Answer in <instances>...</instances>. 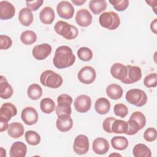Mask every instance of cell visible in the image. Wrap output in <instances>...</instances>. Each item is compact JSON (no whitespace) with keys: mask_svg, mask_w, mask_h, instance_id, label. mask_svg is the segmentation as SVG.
<instances>
[{"mask_svg":"<svg viewBox=\"0 0 157 157\" xmlns=\"http://www.w3.org/2000/svg\"><path fill=\"white\" fill-rule=\"evenodd\" d=\"M17 114L16 107L10 102H6L1 105L0 109V117L9 121L11 118Z\"/></svg>","mask_w":157,"mask_h":157,"instance_id":"d6986e66","label":"cell"},{"mask_svg":"<svg viewBox=\"0 0 157 157\" xmlns=\"http://www.w3.org/2000/svg\"><path fill=\"white\" fill-rule=\"evenodd\" d=\"M147 4H149V6H150L151 7H153V5H152V1H145ZM153 2H154L155 3V6H156V1H153Z\"/></svg>","mask_w":157,"mask_h":157,"instance_id":"7dc6e473","label":"cell"},{"mask_svg":"<svg viewBox=\"0 0 157 157\" xmlns=\"http://www.w3.org/2000/svg\"><path fill=\"white\" fill-rule=\"evenodd\" d=\"M12 45V40L10 37L6 35H0V49L7 50Z\"/></svg>","mask_w":157,"mask_h":157,"instance_id":"60d3db41","label":"cell"},{"mask_svg":"<svg viewBox=\"0 0 157 157\" xmlns=\"http://www.w3.org/2000/svg\"><path fill=\"white\" fill-rule=\"evenodd\" d=\"M93 17L91 13L86 9L77 11L75 15L76 23L81 27H87L92 23Z\"/></svg>","mask_w":157,"mask_h":157,"instance_id":"5bb4252c","label":"cell"},{"mask_svg":"<svg viewBox=\"0 0 157 157\" xmlns=\"http://www.w3.org/2000/svg\"><path fill=\"white\" fill-rule=\"evenodd\" d=\"M55 14L53 9L50 7H45L39 13V18L42 23L45 25L52 24L55 19Z\"/></svg>","mask_w":157,"mask_h":157,"instance_id":"603a6c76","label":"cell"},{"mask_svg":"<svg viewBox=\"0 0 157 157\" xmlns=\"http://www.w3.org/2000/svg\"><path fill=\"white\" fill-rule=\"evenodd\" d=\"M106 93L108 97L113 100H117L121 98L123 93V88L118 84L112 83L106 88Z\"/></svg>","mask_w":157,"mask_h":157,"instance_id":"484cf974","label":"cell"},{"mask_svg":"<svg viewBox=\"0 0 157 157\" xmlns=\"http://www.w3.org/2000/svg\"><path fill=\"white\" fill-rule=\"evenodd\" d=\"M58 15L64 19H71L74 13V8L72 4L67 1H60L56 6Z\"/></svg>","mask_w":157,"mask_h":157,"instance_id":"9c48e42d","label":"cell"},{"mask_svg":"<svg viewBox=\"0 0 157 157\" xmlns=\"http://www.w3.org/2000/svg\"><path fill=\"white\" fill-rule=\"evenodd\" d=\"M75 56L71 47L67 45L58 47L55 53L53 59V65L58 69H64L74 64Z\"/></svg>","mask_w":157,"mask_h":157,"instance_id":"6da1fadb","label":"cell"},{"mask_svg":"<svg viewBox=\"0 0 157 157\" xmlns=\"http://www.w3.org/2000/svg\"><path fill=\"white\" fill-rule=\"evenodd\" d=\"M156 18H155L153 21H151L150 25V29L152 32L155 34L157 33V23H156Z\"/></svg>","mask_w":157,"mask_h":157,"instance_id":"f6af8a7d","label":"cell"},{"mask_svg":"<svg viewBox=\"0 0 157 157\" xmlns=\"http://www.w3.org/2000/svg\"><path fill=\"white\" fill-rule=\"evenodd\" d=\"M15 13V7L7 1L0 2V18L1 20H9L12 18Z\"/></svg>","mask_w":157,"mask_h":157,"instance_id":"9a60e30c","label":"cell"},{"mask_svg":"<svg viewBox=\"0 0 157 157\" xmlns=\"http://www.w3.org/2000/svg\"><path fill=\"white\" fill-rule=\"evenodd\" d=\"M25 137L26 142L31 145H37L40 142V136L36 131L29 130L25 132Z\"/></svg>","mask_w":157,"mask_h":157,"instance_id":"836d02e7","label":"cell"},{"mask_svg":"<svg viewBox=\"0 0 157 157\" xmlns=\"http://www.w3.org/2000/svg\"><path fill=\"white\" fill-rule=\"evenodd\" d=\"M40 81L44 86L51 88L60 87L63 82L62 77L52 70L44 71L40 75Z\"/></svg>","mask_w":157,"mask_h":157,"instance_id":"3957f363","label":"cell"},{"mask_svg":"<svg viewBox=\"0 0 157 157\" xmlns=\"http://www.w3.org/2000/svg\"><path fill=\"white\" fill-rule=\"evenodd\" d=\"M125 98L129 104L137 107H142L147 102V96L145 92L137 88L128 90L126 94Z\"/></svg>","mask_w":157,"mask_h":157,"instance_id":"5b68a950","label":"cell"},{"mask_svg":"<svg viewBox=\"0 0 157 157\" xmlns=\"http://www.w3.org/2000/svg\"><path fill=\"white\" fill-rule=\"evenodd\" d=\"M20 40L25 45H31L36 41L37 35L33 31L26 30L21 33Z\"/></svg>","mask_w":157,"mask_h":157,"instance_id":"d6a6232c","label":"cell"},{"mask_svg":"<svg viewBox=\"0 0 157 157\" xmlns=\"http://www.w3.org/2000/svg\"><path fill=\"white\" fill-rule=\"evenodd\" d=\"M21 118L26 124L31 126L37 122L39 115L37 110L34 108L26 107L23 109L21 113Z\"/></svg>","mask_w":157,"mask_h":157,"instance_id":"4fadbf2b","label":"cell"},{"mask_svg":"<svg viewBox=\"0 0 157 157\" xmlns=\"http://www.w3.org/2000/svg\"><path fill=\"white\" fill-rule=\"evenodd\" d=\"M13 93L12 86L8 83L6 78L3 75L0 77V96L2 99H7L10 98Z\"/></svg>","mask_w":157,"mask_h":157,"instance_id":"44dd1931","label":"cell"},{"mask_svg":"<svg viewBox=\"0 0 157 157\" xmlns=\"http://www.w3.org/2000/svg\"><path fill=\"white\" fill-rule=\"evenodd\" d=\"M23 125L18 122H13L10 123L7 129V133L10 137L13 139H17L21 137L24 134Z\"/></svg>","mask_w":157,"mask_h":157,"instance_id":"cb8c5ba5","label":"cell"},{"mask_svg":"<svg viewBox=\"0 0 157 157\" xmlns=\"http://www.w3.org/2000/svg\"><path fill=\"white\" fill-rule=\"evenodd\" d=\"M110 74L113 77L120 80L122 82L126 77L127 67L123 64L115 63L110 67Z\"/></svg>","mask_w":157,"mask_h":157,"instance_id":"ac0fdd59","label":"cell"},{"mask_svg":"<svg viewBox=\"0 0 157 157\" xmlns=\"http://www.w3.org/2000/svg\"><path fill=\"white\" fill-rule=\"evenodd\" d=\"M96 72L95 69L89 66L82 67L78 72L77 77L78 80L82 83L88 85L92 83L96 79Z\"/></svg>","mask_w":157,"mask_h":157,"instance_id":"52a82bcc","label":"cell"},{"mask_svg":"<svg viewBox=\"0 0 157 157\" xmlns=\"http://www.w3.org/2000/svg\"><path fill=\"white\" fill-rule=\"evenodd\" d=\"M115 119H116L115 118L110 117L106 118L103 121V123H102V128H103V129H104L105 132H108V133H112L111 129H110L111 124H112V122H113Z\"/></svg>","mask_w":157,"mask_h":157,"instance_id":"7bdbcfd3","label":"cell"},{"mask_svg":"<svg viewBox=\"0 0 157 157\" xmlns=\"http://www.w3.org/2000/svg\"><path fill=\"white\" fill-rule=\"evenodd\" d=\"M113 112L116 116L124 118L128 113V109L124 104L118 103L114 105Z\"/></svg>","mask_w":157,"mask_h":157,"instance_id":"d590c367","label":"cell"},{"mask_svg":"<svg viewBox=\"0 0 157 157\" xmlns=\"http://www.w3.org/2000/svg\"><path fill=\"white\" fill-rule=\"evenodd\" d=\"M71 2L76 6H82L86 2V0H72Z\"/></svg>","mask_w":157,"mask_h":157,"instance_id":"bcb514c9","label":"cell"},{"mask_svg":"<svg viewBox=\"0 0 157 157\" xmlns=\"http://www.w3.org/2000/svg\"><path fill=\"white\" fill-rule=\"evenodd\" d=\"M9 123L8 121H7L6 119L0 117V131L3 132L8 129L9 128Z\"/></svg>","mask_w":157,"mask_h":157,"instance_id":"ee69618b","label":"cell"},{"mask_svg":"<svg viewBox=\"0 0 157 157\" xmlns=\"http://www.w3.org/2000/svg\"><path fill=\"white\" fill-rule=\"evenodd\" d=\"M77 56L83 61H89L93 58V52L89 48L82 47L77 50Z\"/></svg>","mask_w":157,"mask_h":157,"instance_id":"e575fe53","label":"cell"},{"mask_svg":"<svg viewBox=\"0 0 157 157\" xmlns=\"http://www.w3.org/2000/svg\"><path fill=\"white\" fill-rule=\"evenodd\" d=\"M109 2L113 6L114 9L117 11L121 12L126 10L129 6V1L128 0H113L109 1Z\"/></svg>","mask_w":157,"mask_h":157,"instance_id":"74e56055","label":"cell"},{"mask_svg":"<svg viewBox=\"0 0 157 157\" xmlns=\"http://www.w3.org/2000/svg\"><path fill=\"white\" fill-rule=\"evenodd\" d=\"M58 105L55 108L56 113L58 117L63 115H69L72 113L71 104L72 98L67 94H61L57 98Z\"/></svg>","mask_w":157,"mask_h":157,"instance_id":"8992f818","label":"cell"},{"mask_svg":"<svg viewBox=\"0 0 157 157\" xmlns=\"http://www.w3.org/2000/svg\"><path fill=\"white\" fill-rule=\"evenodd\" d=\"M94 108L98 114L104 115L109 112L110 109V103L107 99L100 98L96 101Z\"/></svg>","mask_w":157,"mask_h":157,"instance_id":"d4e9b609","label":"cell"},{"mask_svg":"<svg viewBox=\"0 0 157 157\" xmlns=\"http://www.w3.org/2000/svg\"><path fill=\"white\" fill-rule=\"evenodd\" d=\"M106 7L107 2L105 0H91L89 2V8L94 15L101 13Z\"/></svg>","mask_w":157,"mask_h":157,"instance_id":"83f0119b","label":"cell"},{"mask_svg":"<svg viewBox=\"0 0 157 157\" xmlns=\"http://www.w3.org/2000/svg\"><path fill=\"white\" fill-rule=\"evenodd\" d=\"M57 129L61 132H67L73 126V120L69 115H63L58 117L56 121Z\"/></svg>","mask_w":157,"mask_h":157,"instance_id":"e0dca14e","label":"cell"},{"mask_svg":"<svg viewBox=\"0 0 157 157\" xmlns=\"http://www.w3.org/2000/svg\"><path fill=\"white\" fill-rule=\"evenodd\" d=\"M130 118L136 120L138 123V124L140 125L141 129H142L145 126L146 118L141 112H139V111L134 112L130 116Z\"/></svg>","mask_w":157,"mask_h":157,"instance_id":"f35d334b","label":"cell"},{"mask_svg":"<svg viewBox=\"0 0 157 157\" xmlns=\"http://www.w3.org/2000/svg\"><path fill=\"white\" fill-rule=\"evenodd\" d=\"M112 147L118 150H124L128 146V139L123 136H114L110 141Z\"/></svg>","mask_w":157,"mask_h":157,"instance_id":"f546056e","label":"cell"},{"mask_svg":"<svg viewBox=\"0 0 157 157\" xmlns=\"http://www.w3.org/2000/svg\"><path fill=\"white\" fill-rule=\"evenodd\" d=\"M126 78L122 82L125 84H132L140 80L142 77V71L139 66L128 65Z\"/></svg>","mask_w":157,"mask_h":157,"instance_id":"30bf717a","label":"cell"},{"mask_svg":"<svg viewBox=\"0 0 157 157\" xmlns=\"http://www.w3.org/2000/svg\"><path fill=\"white\" fill-rule=\"evenodd\" d=\"M156 130L154 128H147L144 133V138L147 142H153L156 139Z\"/></svg>","mask_w":157,"mask_h":157,"instance_id":"ab89813d","label":"cell"},{"mask_svg":"<svg viewBox=\"0 0 157 157\" xmlns=\"http://www.w3.org/2000/svg\"><path fill=\"white\" fill-rule=\"evenodd\" d=\"M27 153V147L22 142H15L10 148V157H25Z\"/></svg>","mask_w":157,"mask_h":157,"instance_id":"ffe728a7","label":"cell"},{"mask_svg":"<svg viewBox=\"0 0 157 157\" xmlns=\"http://www.w3.org/2000/svg\"><path fill=\"white\" fill-rule=\"evenodd\" d=\"M90 147L89 140L87 136L83 134L78 135L74 139L73 150L77 155H82L86 154Z\"/></svg>","mask_w":157,"mask_h":157,"instance_id":"ba28073f","label":"cell"},{"mask_svg":"<svg viewBox=\"0 0 157 157\" xmlns=\"http://www.w3.org/2000/svg\"><path fill=\"white\" fill-rule=\"evenodd\" d=\"M33 14L32 11L28 7L22 8L18 14V20L20 23L25 26H29L33 21Z\"/></svg>","mask_w":157,"mask_h":157,"instance_id":"7402d4cb","label":"cell"},{"mask_svg":"<svg viewBox=\"0 0 157 157\" xmlns=\"http://www.w3.org/2000/svg\"><path fill=\"white\" fill-rule=\"evenodd\" d=\"M91 99L86 94H81L77 96L74 101L75 110L79 113H86L91 108Z\"/></svg>","mask_w":157,"mask_h":157,"instance_id":"8fae6325","label":"cell"},{"mask_svg":"<svg viewBox=\"0 0 157 157\" xmlns=\"http://www.w3.org/2000/svg\"><path fill=\"white\" fill-rule=\"evenodd\" d=\"M112 133L116 134H126L128 130V122L121 120L115 119L111 124Z\"/></svg>","mask_w":157,"mask_h":157,"instance_id":"4316f807","label":"cell"},{"mask_svg":"<svg viewBox=\"0 0 157 157\" xmlns=\"http://www.w3.org/2000/svg\"><path fill=\"white\" fill-rule=\"evenodd\" d=\"M41 110L47 114H50L55 109V102L49 98H45L41 100L40 102Z\"/></svg>","mask_w":157,"mask_h":157,"instance_id":"1f68e13d","label":"cell"},{"mask_svg":"<svg viewBox=\"0 0 157 157\" xmlns=\"http://www.w3.org/2000/svg\"><path fill=\"white\" fill-rule=\"evenodd\" d=\"M132 153L135 157H151L150 149L144 144H136L132 150Z\"/></svg>","mask_w":157,"mask_h":157,"instance_id":"f1b7e54d","label":"cell"},{"mask_svg":"<svg viewBox=\"0 0 157 157\" xmlns=\"http://www.w3.org/2000/svg\"><path fill=\"white\" fill-rule=\"evenodd\" d=\"M44 2L43 0H37L33 1H26V6L28 9H29L31 11L37 10L40 6L42 5Z\"/></svg>","mask_w":157,"mask_h":157,"instance_id":"b9f144b4","label":"cell"},{"mask_svg":"<svg viewBox=\"0 0 157 157\" xmlns=\"http://www.w3.org/2000/svg\"><path fill=\"white\" fill-rule=\"evenodd\" d=\"M99 24L103 28L109 30L116 29L120 24L118 15L115 12H103L99 18Z\"/></svg>","mask_w":157,"mask_h":157,"instance_id":"277c9868","label":"cell"},{"mask_svg":"<svg viewBox=\"0 0 157 157\" xmlns=\"http://www.w3.org/2000/svg\"><path fill=\"white\" fill-rule=\"evenodd\" d=\"M112 155H114L113 154H111L110 156H112ZM115 155H118V156H121L120 155H119V154H115Z\"/></svg>","mask_w":157,"mask_h":157,"instance_id":"c3c4849f","label":"cell"},{"mask_svg":"<svg viewBox=\"0 0 157 157\" xmlns=\"http://www.w3.org/2000/svg\"><path fill=\"white\" fill-rule=\"evenodd\" d=\"M110 145L107 140L103 137H98L93 142L92 148L93 151L98 155H104L109 150Z\"/></svg>","mask_w":157,"mask_h":157,"instance_id":"2e32d148","label":"cell"},{"mask_svg":"<svg viewBox=\"0 0 157 157\" xmlns=\"http://www.w3.org/2000/svg\"><path fill=\"white\" fill-rule=\"evenodd\" d=\"M27 94L31 99L37 100L42 96V89L39 85L33 83L28 86Z\"/></svg>","mask_w":157,"mask_h":157,"instance_id":"4dcf8cb0","label":"cell"},{"mask_svg":"<svg viewBox=\"0 0 157 157\" xmlns=\"http://www.w3.org/2000/svg\"><path fill=\"white\" fill-rule=\"evenodd\" d=\"M55 32L67 40H72L76 38L78 34V29L68 23L60 20L57 21L55 26Z\"/></svg>","mask_w":157,"mask_h":157,"instance_id":"7a4b0ae2","label":"cell"},{"mask_svg":"<svg viewBox=\"0 0 157 157\" xmlns=\"http://www.w3.org/2000/svg\"><path fill=\"white\" fill-rule=\"evenodd\" d=\"M52 48L48 44H41L36 45L32 51L33 57L37 60H44L51 53Z\"/></svg>","mask_w":157,"mask_h":157,"instance_id":"7c38bea8","label":"cell"},{"mask_svg":"<svg viewBox=\"0 0 157 157\" xmlns=\"http://www.w3.org/2000/svg\"><path fill=\"white\" fill-rule=\"evenodd\" d=\"M156 73H152L145 76L144 79V84L147 88H155L156 86Z\"/></svg>","mask_w":157,"mask_h":157,"instance_id":"8d00e7d4","label":"cell"}]
</instances>
